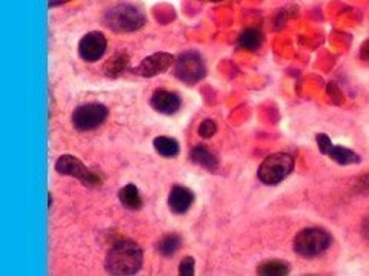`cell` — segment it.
I'll return each instance as SVG.
<instances>
[{"label":"cell","mask_w":369,"mask_h":276,"mask_svg":"<svg viewBox=\"0 0 369 276\" xmlns=\"http://www.w3.org/2000/svg\"><path fill=\"white\" fill-rule=\"evenodd\" d=\"M143 264V250L140 245L130 240H120L112 244L107 258L105 268L110 275H134Z\"/></svg>","instance_id":"1"},{"label":"cell","mask_w":369,"mask_h":276,"mask_svg":"<svg viewBox=\"0 0 369 276\" xmlns=\"http://www.w3.org/2000/svg\"><path fill=\"white\" fill-rule=\"evenodd\" d=\"M146 23V15L131 3H119L103 15V25L114 33H134Z\"/></svg>","instance_id":"2"},{"label":"cell","mask_w":369,"mask_h":276,"mask_svg":"<svg viewBox=\"0 0 369 276\" xmlns=\"http://www.w3.org/2000/svg\"><path fill=\"white\" fill-rule=\"evenodd\" d=\"M331 244H333V236L325 229L320 227H308L300 230L294 238L292 249L299 256L311 259L325 253Z\"/></svg>","instance_id":"3"},{"label":"cell","mask_w":369,"mask_h":276,"mask_svg":"<svg viewBox=\"0 0 369 276\" xmlns=\"http://www.w3.org/2000/svg\"><path fill=\"white\" fill-rule=\"evenodd\" d=\"M294 169V160L286 152L271 153L259 166L257 176L259 180L266 186H276L282 183Z\"/></svg>","instance_id":"4"},{"label":"cell","mask_w":369,"mask_h":276,"mask_svg":"<svg viewBox=\"0 0 369 276\" xmlns=\"http://www.w3.org/2000/svg\"><path fill=\"white\" fill-rule=\"evenodd\" d=\"M107 117L108 107L102 103L91 102L77 106L71 115V121L74 129L79 130V132H89V130L102 126Z\"/></svg>","instance_id":"5"},{"label":"cell","mask_w":369,"mask_h":276,"mask_svg":"<svg viewBox=\"0 0 369 276\" xmlns=\"http://www.w3.org/2000/svg\"><path fill=\"white\" fill-rule=\"evenodd\" d=\"M174 75L183 83H197L206 75L205 60L195 51L182 52L174 61Z\"/></svg>","instance_id":"6"},{"label":"cell","mask_w":369,"mask_h":276,"mask_svg":"<svg viewBox=\"0 0 369 276\" xmlns=\"http://www.w3.org/2000/svg\"><path fill=\"white\" fill-rule=\"evenodd\" d=\"M56 172L60 175L74 176V178H77L89 187H97L102 184L100 176L96 172L89 171V169L74 155L59 157L56 161Z\"/></svg>","instance_id":"7"},{"label":"cell","mask_w":369,"mask_h":276,"mask_svg":"<svg viewBox=\"0 0 369 276\" xmlns=\"http://www.w3.org/2000/svg\"><path fill=\"white\" fill-rule=\"evenodd\" d=\"M174 61L176 59L172 57V54L156 52L153 56L143 59L140 63L134 68V74L145 77V79H151V77L167 72L168 69L174 65Z\"/></svg>","instance_id":"8"},{"label":"cell","mask_w":369,"mask_h":276,"mask_svg":"<svg viewBox=\"0 0 369 276\" xmlns=\"http://www.w3.org/2000/svg\"><path fill=\"white\" fill-rule=\"evenodd\" d=\"M107 37H105L100 31H91V33H88L80 38L79 56L82 60L94 63V61L103 57L105 51H107Z\"/></svg>","instance_id":"9"},{"label":"cell","mask_w":369,"mask_h":276,"mask_svg":"<svg viewBox=\"0 0 369 276\" xmlns=\"http://www.w3.org/2000/svg\"><path fill=\"white\" fill-rule=\"evenodd\" d=\"M149 105H151L156 112L163 115H172L180 109V106H182V98H180L177 92H172L168 89H157L151 95Z\"/></svg>","instance_id":"10"},{"label":"cell","mask_w":369,"mask_h":276,"mask_svg":"<svg viewBox=\"0 0 369 276\" xmlns=\"http://www.w3.org/2000/svg\"><path fill=\"white\" fill-rule=\"evenodd\" d=\"M194 203V194L185 186H174L170 192L168 207L174 215H183L191 209Z\"/></svg>","instance_id":"11"},{"label":"cell","mask_w":369,"mask_h":276,"mask_svg":"<svg viewBox=\"0 0 369 276\" xmlns=\"http://www.w3.org/2000/svg\"><path fill=\"white\" fill-rule=\"evenodd\" d=\"M190 158L194 164L202 166L203 169H206V171L214 172L216 169H218V158L206 146H194L190 152Z\"/></svg>","instance_id":"12"},{"label":"cell","mask_w":369,"mask_h":276,"mask_svg":"<svg viewBox=\"0 0 369 276\" xmlns=\"http://www.w3.org/2000/svg\"><path fill=\"white\" fill-rule=\"evenodd\" d=\"M119 201L122 203V206L128 210H140L143 206L140 192L134 184H126L125 187L119 190Z\"/></svg>","instance_id":"13"},{"label":"cell","mask_w":369,"mask_h":276,"mask_svg":"<svg viewBox=\"0 0 369 276\" xmlns=\"http://www.w3.org/2000/svg\"><path fill=\"white\" fill-rule=\"evenodd\" d=\"M153 144H154L156 152L165 158H174L179 155V152H180L179 141L172 137L160 135V137L154 138Z\"/></svg>","instance_id":"14"},{"label":"cell","mask_w":369,"mask_h":276,"mask_svg":"<svg viewBox=\"0 0 369 276\" xmlns=\"http://www.w3.org/2000/svg\"><path fill=\"white\" fill-rule=\"evenodd\" d=\"M128 63H130V57L125 52H119L103 65V74L110 79H117L125 72Z\"/></svg>","instance_id":"15"},{"label":"cell","mask_w":369,"mask_h":276,"mask_svg":"<svg viewBox=\"0 0 369 276\" xmlns=\"http://www.w3.org/2000/svg\"><path fill=\"white\" fill-rule=\"evenodd\" d=\"M257 273L259 275H266V276H282L289 273V264L282 259H268L263 261L257 266Z\"/></svg>","instance_id":"16"},{"label":"cell","mask_w":369,"mask_h":276,"mask_svg":"<svg viewBox=\"0 0 369 276\" xmlns=\"http://www.w3.org/2000/svg\"><path fill=\"white\" fill-rule=\"evenodd\" d=\"M328 157L336 161V163L342 166H349V164H357L360 163V155L351 149L342 148V146H333V149L329 151Z\"/></svg>","instance_id":"17"},{"label":"cell","mask_w":369,"mask_h":276,"mask_svg":"<svg viewBox=\"0 0 369 276\" xmlns=\"http://www.w3.org/2000/svg\"><path fill=\"white\" fill-rule=\"evenodd\" d=\"M263 43V34L260 29L248 28L239 37V45L248 51H257Z\"/></svg>","instance_id":"18"},{"label":"cell","mask_w":369,"mask_h":276,"mask_svg":"<svg viewBox=\"0 0 369 276\" xmlns=\"http://www.w3.org/2000/svg\"><path fill=\"white\" fill-rule=\"evenodd\" d=\"M180 245H182V238H180L177 233H168L165 235L162 240L157 244V250L162 256H172L176 255L179 252Z\"/></svg>","instance_id":"19"},{"label":"cell","mask_w":369,"mask_h":276,"mask_svg":"<svg viewBox=\"0 0 369 276\" xmlns=\"http://www.w3.org/2000/svg\"><path fill=\"white\" fill-rule=\"evenodd\" d=\"M217 132V125L213 121V120H203L200 123V126H199V135L202 138H211V137H214V134Z\"/></svg>","instance_id":"20"},{"label":"cell","mask_w":369,"mask_h":276,"mask_svg":"<svg viewBox=\"0 0 369 276\" xmlns=\"http://www.w3.org/2000/svg\"><path fill=\"white\" fill-rule=\"evenodd\" d=\"M194 267H195V259L193 256H185L182 261H180L179 273L182 276H193Z\"/></svg>","instance_id":"21"},{"label":"cell","mask_w":369,"mask_h":276,"mask_svg":"<svg viewBox=\"0 0 369 276\" xmlns=\"http://www.w3.org/2000/svg\"><path fill=\"white\" fill-rule=\"evenodd\" d=\"M315 141H317V146H319V149L323 155H328L329 151L333 149V146H334L333 141H331V138L326 134L315 135Z\"/></svg>","instance_id":"22"},{"label":"cell","mask_w":369,"mask_h":276,"mask_svg":"<svg viewBox=\"0 0 369 276\" xmlns=\"http://www.w3.org/2000/svg\"><path fill=\"white\" fill-rule=\"evenodd\" d=\"M68 2H71V0H48L50 8H56V6H60V5H65Z\"/></svg>","instance_id":"23"},{"label":"cell","mask_w":369,"mask_h":276,"mask_svg":"<svg viewBox=\"0 0 369 276\" xmlns=\"http://www.w3.org/2000/svg\"><path fill=\"white\" fill-rule=\"evenodd\" d=\"M363 233L366 235V238L369 240V218L365 221V224H363Z\"/></svg>","instance_id":"24"}]
</instances>
